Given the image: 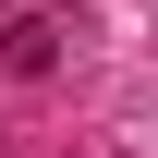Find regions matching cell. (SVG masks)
<instances>
[{"label": "cell", "instance_id": "2", "mask_svg": "<svg viewBox=\"0 0 158 158\" xmlns=\"http://www.w3.org/2000/svg\"><path fill=\"white\" fill-rule=\"evenodd\" d=\"M0 12H12V0H0Z\"/></svg>", "mask_w": 158, "mask_h": 158}, {"label": "cell", "instance_id": "1", "mask_svg": "<svg viewBox=\"0 0 158 158\" xmlns=\"http://www.w3.org/2000/svg\"><path fill=\"white\" fill-rule=\"evenodd\" d=\"M61 49H73V24H61L49 0H12V12H0V73H12V85H49Z\"/></svg>", "mask_w": 158, "mask_h": 158}]
</instances>
